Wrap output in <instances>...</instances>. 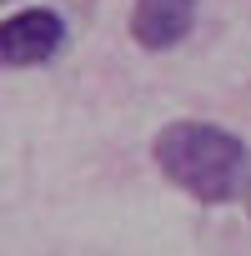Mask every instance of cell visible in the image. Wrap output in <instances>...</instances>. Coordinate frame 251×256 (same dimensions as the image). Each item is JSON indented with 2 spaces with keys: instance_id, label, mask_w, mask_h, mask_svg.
<instances>
[{
  "instance_id": "1",
  "label": "cell",
  "mask_w": 251,
  "mask_h": 256,
  "mask_svg": "<svg viewBox=\"0 0 251 256\" xmlns=\"http://www.w3.org/2000/svg\"><path fill=\"white\" fill-rule=\"evenodd\" d=\"M151 156H156L161 176L171 186H181L186 196H196L201 206H221V201L241 196L246 161H251L241 136L221 131L211 120H171L151 141Z\"/></svg>"
},
{
  "instance_id": "2",
  "label": "cell",
  "mask_w": 251,
  "mask_h": 256,
  "mask_svg": "<svg viewBox=\"0 0 251 256\" xmlns=\"http://www.w3.org/2000/svg\"><path fill=\"white\" fill-rule=\"evenodd\" d=\"M66 46V20L56 10H16L0 20V66H46Z\"/></svg>"
},
{
  "instance_id": "3",
  "label": "cell",
  "mask_w": 251,
  "mask_h": 256,
  "mask_svg": "<svg viewBox=\"0 0 251 256\" xmlns=\"http://www.w3.org/2000/svg\"><path fill=\"white\" fill-rule=\"evenodd\" d=\"M201 0H136L131 10V36L141 50H171L191 36Z\"/></svg>"
},
{
  "instance_id": "4",
  "label": "cell",
  "mask_w": 251,
  "mask_h": 256,
  "mask_svg": "<svg viewBox=\"0 0 251 256\" xmlns=\"http://www.w3.org/2000/svg\"><path fill=\"white\" fill-rule=\"evenodd\" d=\"M241 201H246V216H251V161H246V181H241Z\"/></svg>"
}]
</instances>
